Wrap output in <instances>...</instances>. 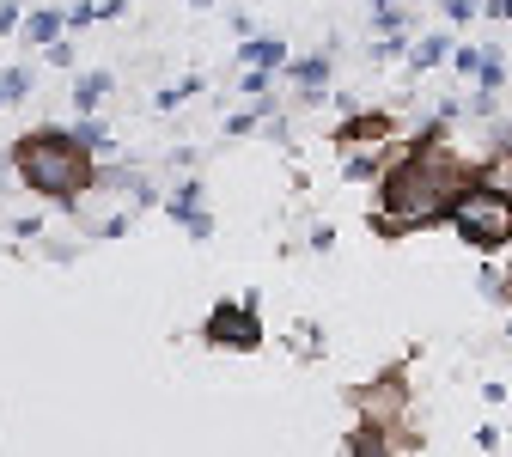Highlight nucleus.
I'll return each instance as SVG.
<instances>
[{"instance_id": "1", "label": "nucleus", "mask_w": 512, "mask_h": 457, "mask_svg": "<svg viewBox=\"0 0 512 457\" xmlns=\"http://www.w3.org/2000/svg\"><path fill=\"white\" fill-rule=\"evenodd\" d=\"M470 177H476V165H470V159H458L439 135H427V141H421L397 171H391L384 208H391V220H397V226H427V220H439V214H445V202H452V195H458Z\"/></svg>"}, {"instance_id": "2", "label": "nucleus", "mask_w": 512, "mask_h": 457, "mask_svg": "<svg viewBox=\"0 0 512 457\" xmlns=\"http://www.w3.org/2000/svg\"><path fill=\"white\" fill-rule=\"evenodd\" d=\"M19 171H25L43 195H55V202H74V195L92 183V159H86V147H80L74 135H43V141H25Z\"/></svg>"}, {"instance_id": "3", "label": "nucleus", "mask_w": 512, "mask_h": 457, "mask_svg": "<svg viewBox=\"0 0 512 457\" xmlns=\"http://www.w3.org/2000/svg\"><path fill=\"white\" fill-rule=\"evenodd\" d=\"M445 220H452L470 244H488V250L512 238V202L488 183H464L452 202H445Z\"/></svg>"}, {"instance_id": "4", "label": "nucleus", "mask_w": 512, "mask_h": 457, "mask_svg": "<svg viewBox=\"0 0 512 457\" xmlns=\"http://www.w3.org/2000/svg\"><path fill=\"white\" fill-rule=\"evenodd\" d=\"M214 342H232V348H256V293L244 305H220L214 323H208Z\"/></svg>"}, {"instance_id": "5", "label": "nucleus", "mask_w": 512, "mask_h": 457, "mask_svg": "<svg viewBox=\"0 0 512 457\" xmlns=\"http://www.w3.org/2000/svg\"><path fill=\"white\" fill-rule=\"evenodd\" d=\"M293 80H299V98H305V104H324V98H330V49L293 61Z\"/></svg>"}, {"instance_id": "6", "label": "nucleus", "mask_w": 512, "mask_h": 457, "mask_svg": "<svg viewBox=\"0 0 512 457\" xmlns=\"http://www.w3.org/2000/svg\"><path fill=\"white\" fill-rule=\"evenodd\" d=\"M238 61H244V68H281L287 49H281L275 37H256V43H244V49H238Z\"/></svg>"}, {"instance_id": "7", "label": "nucleus", "mask_w": 512, "mask_h": 457, "mask_svg": "<svg viewBox=\"0 0 512 457\" xmlns=\"http://www.w3.org/2000/svg\"><path fill=\"white\" fill-rule=\"evenodd\" d=\"M445 49H452V43H445V31H433V37H421V43L409 49V68H415V74H427V68H439V61H445Z\"/></svg>"}, {"instance_id": "8", "label": "nucleus", "mask_w": 512, "mask_h": 457, "mask_svg": "<svg viewBox=\"0 0 512 457\" xmlns=\"http://www.w3.org/2000/svg\"><path fill=\"white\" fill-rule=\"evenodd\" d=\"M269 110H275V104H269L263 92H256V104H250V110H238V116L226 122V135H256V128H263V122H269Z\"/></svg>"}, {"instance_id": "9", "label": "nucleus", "mask_w": 512, "mask_h": 457, "mask_svg": "<svg viewBox=\"0 0 512 457\" xmlns=\"http://www.w3.org/2000/svg\"><path fill=\"white\" fill-rule=\"evenodd\" d=\"M476 80H482V92H500V86H506V55H500L494 43H488L482 61H476Z\"/></svg>"}, {"instance_id": "10", "label": "nucleus", "mask_w": 512, "mask_h": 457, "mask_svg": "<svg viewBox=\"0 0 512 457\" xmlns=\"http://www.w3.org/2000/svg\"><path fill=\"white\" fill-rule=\"evenodd\" d=\"M104 92H110V74H86V80L74 86V104H80V110H92Z\"/></svg>"}, {"instance_id": "11", "label": "nucleus", "mask_w": 512, "mask_h": 457, "mask_svg": "<svg viewBox=\"0 0 512 457\" xmlns=\"http://www.w3.org/2000/svg\"><path fill=\"white\" fill-rule=\"evenodd\" d=\"M61 25H68L61 13H31V31H25V37H31V43H55V31H61Z\"/></svg>"}, {"instance_id": "12", "label": "nucleus", "mask_w": 512, "mask_h": 457, "mask_svg": "<svg viewBox=\"0 0 512 457\" xmlns=\"http://www.w3.org/2000/svg\"><path fill=\"white\" fill-rule=\"evenodd\" d=\"M31 92V74L25 68H13V74H0V104H19Z\"/></svg>"}, {"instance_id": "13", "label": "nucleus", "mask_w": 512, "mask_h": 457, "mask_svg": "<svg viewBox=\"0 0 512 457\" xmlns=\"http://www.w3.org/2000/svg\"><path fill=\"white\" fill-rule=\"evenodd\" d=\"M378 165H384V153H354V159H348V177L366 183V177H378Z\"/></svg>"}, {"instance_id": "14", "label": "nucleus", "mask_w": 512, "mask_h": 457, "mask_svg": "<svg viewBox=\"0 0 512 457\" xmlns=\"http://www.w3.org/2000/svg\"><path fill=\"white\" fill-rule=\"evenodd\" d=\"M482 13V0H445V19H452V25H470Z\"/></svg>"}, {"instance_id": "15", "label": "nucleus", "mask_w": 512, "mask_h": 457, "mask_svg": "<svg viewBox=\"0 0 512 457\" xmlns=\"http://www.w3.org/2000/svg\"><path fill=\"white\" fill-rule=\"evenodd\" d=\"M238 86H244V92H250V98H256V92H269V68H250V74H244V80H238Z\"/></svg>"}, {"instance_id": "16", "label": "nucleus", "mask_w": 512, "mask_h": 457, "mask_svg": "<svg viewBox=\"0 0 512 457\" xmlns=\"http://www.w3.org/2000/svg\"><path fill=\"white\" fill-rule=\"evenodd\" d=\"M476 61H482V49H458V55H452V68H458V74H476Z\"/></svg>"}, {"instance_id": "17", "label": "nucleus", "mask_w": 512, "mask_h": 457, "mask_svg": "<svg viewBox=\"0 0 512 457\" xmlns=\"http://www.w3.org/2000/svg\"><path fill=\"white\" fill-rule=\"evenodd\" d=\"M482 13L488 19H512V0H482Z\"/></svg>"}, {"instance_id": "18", "label": "nucleus", "mask_w": 512, "mask_h": 457, "mask_svg": "<svg viewBox=\"0 0 512 457\" xmlns=\"http://www.w3.org/2000/svg\"><path fill=\"white\" fill-rule=\"evenodd\" d=\"M372 7H391V0H372Z\"/></svg>"}]
</instances>
